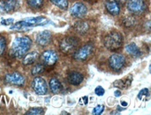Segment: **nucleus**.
<instances>
[{
	"instance_id": "nucleus-10",
	"label": "nucleus",
	"mask_w": 151,
	"mask_h": 115,
	"mask_svg": "<svg viewBox=\"0 0 151 115\" xmlns=\"http://www.w3.org/2000/svg\"><path fill=\"white\" fill-rule=\"evenodd\" d=\"M126 63V59L121 54H113L109 59V65L114 71L120 70Z\"/></svg>"
},
{
	"instance_id": "nucleus-23",
	"label": "nucleus",
	"mask_w": 151,
	"mask_h": 115,
	"mask_svg": "<svg viewBox=\"0 0 151 115\" xmlns=\"http://www.w3.org/2000/svg\"><path fill=\"white\" fill-rule=\"evenodd\" d=\"M123 24L127 27H130L135 25V19L133 16H128L126 17L123 20Z\"/></svg>"
},
{
	"instance_id": "nucleus-5",
	"label": "nucleus",
	"mask_w": 151,
	"mask_h": 115,
	"mask_svg": "<svg viewBox=\"0 0 151 115\" xmlns=\"http://www.w3.org/2000/svg\"><path fill=\"white\" fill-rule=\"evenodd\" d=\"M19 3L18 0H0V12L11 13L19 9Z\"/></svg>"
},
{
	"instance_id": "nucleus-27",
	"label": "nucleus",
	"mask_w": 151,
	"mask_h": 115,
	"mask_svg": "<svg viewBox=\"0 0 151 115\" xmlns=\"http://www.w3.org/2000/svg\"><path fill=\"white\" fill-rule=\"evenodd\" d=\"M104 111V106L103 105H97L94 109L92 114L94 115H101Z\"/></svg>"
},
{
	"instance_id": "nucleus-19",
	"label": "nucleus",
	"mask_w": 151,
	"mask_h": 115,
	"mask_svg": "<svg viewBox=\"0 0 151 115\" xmlns=\"http://www.w3.org/2000/svg\"><path fill=\"white\" fill-rule=\"evenodd\" d=\"M38 58V53L36 51H32L25 55V58L23 59L24 65H31L35 62V60Z\"/></svg>"
},
{
	"instance_id": "nucleus-31",
	"label": "nucleus",
	"mask_w": 151,
	"mask_h": 115,
	"mask_svg": "<svg viewBox=\"0 0 151 115\" xmlns=\"http://www.w3.org/2000/svg\"><path fill=\"white\" fill-rule=\"evenodd\" d=\"M81 100H83V105H88V97H83L81 98Z\"/></svg>"
},
{
	"instance_id": "nucleus-2",
	"label": "nucleus",
	"mask_w": 151,
	"mask_h": 115,
	"mask_svg": "<svg viewBox=\"0 0 151 115\" xmlns=\"http://www.w3.org/2000/svg\"><path fill=\"white\" fill-rule=\"evenodd\" d=\"M47 23V20L44 17H34V18H27L22 20H19L11 26V29H19L22 30L27 27H33L35 26H42Z\"/></svg>"
},
{
	"instance_id": "nucleus-14",
	"label": "nucleus",
	"mask_w": 151,
	"mask_h": 115,
	"mask_svg": "<svg viewBox=\"0 0 151 115\" xmlns=\"http://www.w3.org/2000/svg\"><path fill=\"white\" fill-rule=\"evenodd\" d=\"M105 7L111 15H118L120 12V7L114 0H107L105 2Z\"/></svg>"
},
{
	"instance_id": "nucleus-7",
	"label": "nucleus",
	"mask_w": 151,
	"mask_h": 115,
	"mask_svg": "<svg viewBox=\"0 0 151 115\" xmlns=\"http://www.w3.org/2000/svg\"><path fill=\"white\" fill-rule=\"evenodd\" d=\"M32 88L34 91L39 95V96H43L48 92V86L45 82L41 77H35L33 82H32Z\"/></svg>"
},
{
	"instance_id": "nucleus-17",
	"label": "nucleus",
	"mask_w": 151,
	"mask_h": 115,
	"mask_svg": "<svg viewBox=\"0 0 151 115\" xmlns=\"http://www.w3.org/2000/svg\"><path fill=\"white\" fill-rule=\"evenodd\" d=\"M125 49H126L127 53L129 54L130 56H132L133 58H139L141 56V54H142L140 49L138 48V46L134 43H131L127 44Z\"/></svg>"
},
{
	"instance_id": "nucleus-22",
	"label": "nucleus",
	"mask_w": 151,
	"mask_h": 115,
	"mask_svg": "<svg viewBox=\"0 0 151 115\" xmlns=\"http://www.w3.org/2000/svg\"><path fill=\"white\" fill-rule=\"evenodd\" d=\"M44 114V110L43 108H41V107H34V108H31L29 109L26 114L27 115H42Z\"/></svg>"
},
{
	"instance_id": "nucleus-32",
	"label": "nucleus",
	"mask_w": 151,
	"mask_h": 115,
	"mask_svg": "<svg viewBox=\"0 0 151 115\" xmlns=\"http://www.w3.org/2000/svg\"><path fill=\"white\" fill-rule=\"evenodd\" d=\"M114 95H115V97H120L121 96V92L119 90H116L114 92Z\"/></svg>"
},
{
	"instance_id": "nucleus-1",
	"label": "nucleus",
	"mask_w": 151,
	"mask_h": 115,
	"mask_svg": "<svg viewBox=\"0 0 151 115\" xmlns=\"http://www.w3.org/2000/svg\"><path fill=\"white\" fill-rule=\"evenodd\" d=\"M32 42L27 36L16 37L12 45V55L15 58L20 59L25 56L31 48Z\"/></svg>"
},
{
	"instance_id": "nucleus-30",
	"label": "nucleus",
	"mask_w": 151,
	"mask_h": 115,
	"mask_svg": "<svg viewBox=\"0 0 151 115\" xmlns=\"http://www.w3.org/2000/svg\"><path fill=\"white\" fill-rule=\"evenodd\" d=\"M13 19H6V20H2L1 21V24L4 25V26H10L11 24L13 23Z\"/></svg>"
},
{
	"instance_id": "nucleus-11",
	"label": "nucleus",
	"mask_w": 151,
	"mask_h": 115,
	"mask_svg": "<svg viewBox=\"0 0 151 115\" xmlns=\"http://www.w3.org/2000/svg\"><path fill=\"white\" fill-rule=\"evenodd\" d=\"M88 12V9L85 4L82 3H75L70 9V13L73 17L75 18H82L86 15Z\"/></svg>"
},
{
	"instance_id": "nucleus-28",
	"label": "nucleus",
	"mask_w": 151,
	"mask_h": 115,
	"mask_svg": "<svg viewBox=\"0 0 151 115\" xmlns=\"http://www.w3.org/2000/svg\"><path fill=\"white\" fill-rule=\"evenodd\" d=\"M5 48H6V41L4 37L0 36V56L4 52Z\"/></svg>"
},
{
	"instance_id": "nucleus-20",
	"label": "nucleus",
	"mask_w": 151,
	"mask_h": 115,
	"mask_svg": "<svg viewBox=\"0 0 151 115\" xmlns=\"http://www.w3.org/2000/svg\"><path fill=\"white\" fill-rule=\"evenodd\" d=\"M74 29L79 33V34H85L88 30V24L84 21H79L74 25Z\"/></svg>"
},
{
	"instance_id": "nucleus-21",
	"label": "nucleus",
	"mask_w": 151,
	"mask_h": 115,
	"mask_svg": "<svg viewBox=\"0 0 151 115\" xmlns=\"http://www.w3.org/2000/svg\"><path fill=\"white\" fill-rule=\"evenodd\" d=\"M52 4L62 10H66L68 7V0H50Z\"/></svg>"
},
{
	"instance_id": "nucleus-6",
	"label": "nucleus",
	"mask_w": 151,
	"mask_h": 115,
	"mask_svg": "<svg viewBox=\"0 0 151 115\" xmlns=\"http://www.w3.org/2000/svg\"><path fill=\"white\" fill-rule=\"evenodd\" d=\"M127 9L134 14H141L145 11L146 4L143 0H127Z\"/></svg>"
},
{
	"instance_id": "nucleus-4",
	"label": "nucleus",
	"mask_w": 151,
	"mask_h": 115,
	"mask_svg": "<svg viewBox=\"0 0 151 115\" xmlns=\"http://www.w3.org/2000/svg\"><path fill=\"white\" fill-rule=\"evenodd\" d=\"M79 44V40L73 36H66L63 38L59 43V48L61 51L65 54H72L73 53Z\"/></svg>"
},
{
	"instance_id": "nucleus-16",
	"label": "nucleus",
	"mask_w": 151,
	"mask_h": 115,
	"mask_svg": "<svg viewBox=\"0 0 151 115\" xmlns=\"http://www.w3.org/2000/svg\"><path fill=\"white\" fill-rule=\"evenodd\" d=\"M133 82V76L132 75H128L124 79L121 80H118L114 82V86L117 88H119L121 90H126L128 89L131 86V83Z\"/></svg>"
},
{
	"instance_id": "nucleus-18",
	"label": "nucleus",
	"mask_w": 151,
	"mask_h": 115,
	"mask_svg": "<svg viewBox=\"0 0 151 115\" xmlns=\"http://www.w3.org/2000/svg\"><path fill=\"white\" fill-rule=\"evenodd\" d=\"M49 85H50V90H51L53 93H55V94H58V93L61 92L62 90H63V86H62L61 82H60L57 78H52V79H50V80Z\"/></svg>"
},
{
	"instance_id": "nucleus-34",
	"label": "nucleus",
	"mask_w": 151,
	"mask_h": 115,
	"mask_svg": "<svg viewBox=\"0 0 151 115\" xmlns=\"http://www.w3.org/2000/svg\"><path fill=\"white\" fill-rule=\"evenodd\" d=\"M111 114H119V112H112Z\"/></svg>"
},
{
	"instance_id": "nucleus-13",
	"label": "nucleus",
	"mask_w": 151,
	"mask_h": 115,
	"mask_svg": "<svg viewBox=\"0 0 151 115\" xmlns=\"http://www.w3.org/2000/svg\"><path fill=\"white\" fill-rule=\"evenodd\" d=\"M42 59L45 65L52 66L54 65L58 60V54L54 51H45L42 54Z\"/></svg>"
},
{
	"instance_id": "nucleus-15",
	"label": "nucleus",
	"mask_w": 151,
	"mask_h": 115,
	"mask_svg": "<svg viewBox=\"0 0 151 115\" xmlns=\"http://www.w3.org/2000/svg\"><path fill=\"white\" fill-rule=\"evenodd\" d=\"M83 75L78 72H72L68 74V82L70 84L77 86L83 82Z\"/></svg>"
},
{
	"instance_id": "nucleus-3",
	"label": "nucleus",
	"mask_w": 151,
	"mask_h": 115,
	"mask_svg": "<svg viewBox=\"0 0 151 115\" xmlns=\"http://www.w3.org/2000/svg\"><path fill=\"white\" fill-rule=\"evenodd\" d=\"M123 36L119 32H111L110 34H108L104 41V46L110 50V51H115V50H119V48L122 47L123 45Z\"/></svg>"
},
{
	"instance_id": "nucleus-8",
	"label": "nucleus",
	"mask_w": 151,
	"mask_h": 115,
	"mask_svg": "<svg viewBox=\"0 0 151 115\" xmlns=\"http://www.w3.org/2000/svg\"><path fill=\"white\" fill-rule=\"evenodd\" d=\"M4 80L6 83L11 85H16V86H22L25 84L26 82L25 77L19 73H16V72L7 74L4 77Z\"/></svg>"
},
{
	"instance_id": "nucleus-24",
	"label": "nucleus",
	"mask_w": 151,
	"mask_h": 115,
	"mask_svg": "<svg viewBox=\"0 0 151 115\" xmlns=\"http://www.w3.org/2000/svg\"><path fill=\"white\" fill-rule=\"evenodd\" d=\"M43 70H44V67L42 65H41V64H37L33 67L31 73H32L33 75H38V74H42L43 72Z\"/></svg>"
},
{
	"instance_id": "nucleus-25",
	"label": "nucleus",
	"mask_w": 151,
	"mask_h": 115,
	"mask_svg": "<svg viewBox=\"0 0 151 115\" xmlns=\"http://www.w3.org/2000/svg\"><path fill=\"white\" fill-rule=\"evenodd\" d=\"M43 0H27V4L29 6L33 8H40L42 5Z\"/></svg>"
},
{
	"instance_id": "nucleus-12",
	"label": "nucleus",
	"mask_w": 151,
	"mask_h": 115,
	"mask_svg": "<svg viewBox=\"0 0 151 115\" xmlns=\"http://www.w3.org/2000/svg\"><path fill=\"white\" fill-rule=\"evenodd\" d=\"M52 39L51 32L49 30H44L37 34L36 35V43L41 46H47L50 43Z\"/></svg>"
},
{
	"instance_id": "nucleus-29",
	"label": "nucleus",
	"mask_w": 151,
	"mask_h": 115,
	"mask_svg": "<svg viewBox=\"0 0 151 115\" xmlns=\"http://www.w3.org/2000/svg\"><path fill=\"white\" fill-rule=\"evenodd\" d=\"M104 89L103 88V87H101V86H98V87H96V90H95V93L97 95V96H99V97H102V96H104Z\"/></svg>"
},
{
	"instance_id": "nucleus-26",
	"label": "nucleus",
	"mask_w": 151,
	"mask_h": 115,
	"mask_svg": "<svg viewBox=\"0 0 151 115\" xmlns=\"http://www.w3.org/2000/svg\"><path fill=\"white\" fill-rule=\"evenodd\" d=\"M137 98H138L139 100H142V99L145 98H150V91H149V89H143V90H142L139 92Z\"/></svg>"
},
{
	"instance_id": "nucleus-9",
	"label": "nucleus",
	"mask_w": 151,
	"mask_h": 115,
	"mask_svg": "<svg viewBox=\"0 0 151 115\" xmlns=\"http://www.w3.org/2000/svg\"><path fill=\"white\" fill-rule=\"evenodd\" d=\"M93 51L94 46L92 44H86L75 52L74 59L77 60H86L92 55Z\"/></svg>"
},
{
	"instance_id": "nucleus-33",
	"label": "nucleus",
	"mask_w": 151,
	"mask_h": 115,
	"mask_svg": "<svg viewBox=\"0 0 151 115\" xmlns=\"http://www.w3.org/2000/svg\"><path fill=\"white\" fill-rule=\"evenodd\" d=\"M127 105H128V104H127V102H125V101H122V102H121V106H124V107H127Z\"/></svg>"
}]
</instances>
